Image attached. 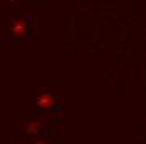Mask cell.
<instances>
[{
	"label": "cell",
	"instance_id": "6da1fadb",
	"mask_svg": "<svg viewBox=\"0 0 146 144\" xmlns=\"http://www.w3.org/2000/svg\"><path fill=\"white\" fill-rule=\"evenodd\" d=\"M10 30H12V34H14L15 37H19V39L25 37V34H27V20L25 18H15L14 22H12V25H10Z\"/></svg>",
	"mask_w": 146,
	"mask_h": 144
},
{
	"label": "cell",
	"instance_id": "7a4b0ae2",
	"mask_svg": "<svg viewBox=\"0 0 146 144\" xmlns=\"http://www.w3.org/2000/svg\"><path fill=\"white\" fill-rule=\"evenodd\" d=\"M54 102H56V97H54L50 92H42V94L37 96V106H39L40 109H49V107H52Z\"/></svg>",
	"mask_w": 146,
	"mask_h": 144
},
{
	"label": "cell",
	"instance_id": "3957f363",
	"mask_svg": "<svg viewBox=\"0 0 146 144\" xmlns=\"http://www.w3.org/2000/svg\"><path fill=\"white\" fill-rule=\"evenodd\" d=\"M40 131H42V122L40 121H32V122L27 124V132H30V134H39Z\"/></svg>",
	"mask_w": 146,
	"mask_h": 144
},
{
	"label": "cell",
	"instance_id": "277c9868",
	"mask_svg": "<svg viewBox=\"0 0 146 144\" xmlns=\"http://www.w3.org/2000/svg\"><path fill=\"white\" fill-rule=\"evenodd\" d=\"M34 144H50L49 141H45V139H39V141H35Z\"/></svg>",
	"mask_w": 146,
	"mask_h": 144
}]
</instances>
